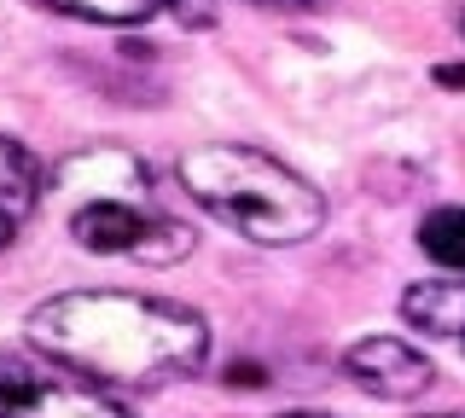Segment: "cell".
<instances>
[{"mask_svg":"<svg viewBox=\"0 0 465 418\" xmlns=\"http://www.w3.org/2000/svg\"><path fill=\"white\" fill-rule=\"evenodd\" d=\"M29 343L116 395L186 384L210 360L203 314L140 291H58L29 314Z\"/></svg>","mask_w":465,"mask_h":418,"instance_id":"6da1fadb","label":"cell"},{"mask_svg":"<svg viewBox=\"0 0 465 418\" xmlns=\"http://www.w3.org/2000/svg\"><path fill=\"white\" fill-rule=\"evenodd\" d=\"M47 198L64 215V233L94 256H123V262H140V267H174L198 244L193 227L163 209L152 169L123 146L70 151L47 175Z\"/></svg>","mask_w":465,"mask_h":418,"instance_id":"7a4b0ae2","label":"cell"},{"mask_svg":"<svg viewBox=\"0 0 465 418\" xmlns=\"http://www.w3.org/2000/svg\"><path fill=\"white\" fill-rule=\"evenodd\" d=\"M174 180L203 215H215L251 244H302L326 227V198L291 163L256 146H193L174 163Z\"/></svg>","mask_w":465,"mask_h":418,"instance_id":"3957f363","label":"cell"},{"mask_svg":"<svg viewBox=\"0 0 465 418\" xmlns=\"http://www.w3.org/2000/svg\"><path fill=\"white\" fill-rule=\"evenodd\" d=\"M0 418H134L116 389L82 378L47 349H0Z\"/></svg>","mask_w":465,"mask_h":418,"instance_id":"277c9868","label":"cell"},{"mask_svg":"<svg viewBox=\"0 0 465 418\" xmlns=\"http://www.w3.org/2000/svg\"><path fill=\"white\" fill-rule=\"evenodd\" d=\"M343 372L378 401H419L436 384L430 355H419L413 343H401V337H361V343H349Z\"/></svg>","mask_w":465,"mask_h":418,"instance_id":"5b68a950","label":"cell"},{"mask_svg":"<svg viewBox=\"0 0 465 418\" xmlns=\"http://www.w3.org/2000/svg\"><path fill=\"white\" fill-rule=\"evenodd\" d=\"M41 192H47V175L29 157V146L0 134V250L18 244V233L29 227V215L41 204Z\"/></svg>","mask_w":465,"mask_h":418,"instance_id":"8992f818","label":"cell"},{"mask_svg":"<svg viewBox=\"0 0 465 418\" xmlns=\"http://www.w3.org/2000/svg\"><path fill=\"white\" fill-rule=\"evenodd\" d=\"M58 12H70V18H87V24H116V30H128V24H152V18H169L186 24V30H210L215 24V0H53Z\"/></svg>","mask_w":465,"mask_h":418,"instance_id":"52a82bcc","label":"cell"},{"mask_svg":"<svg viewBox=\"0 0 465 418\" xmlns=\"http://www.w3.org/2000/svg\"><path fill=\"white\" fill-rule=\"evenodd\" d=\"M401 320L425 337H460L465 343V279H425L401 291Z\"/></svg>","mask_w":465,"mask_h":418,"instance_id":"ba28073f","label":"cell"},{"mask_svg":"<svg viewBox=\"0 0 465 418\" xmlns=\"http://www.w3.org/2000/svg\"><path fill=\"white\" fill-rule=\"evenodd\" d=\"M419 250L430 256V262L465 273V204H442L430 209L425 221H419Z\"/></svg>","mask_w":465,"mask_h":418,"instance_id":"9c48e42d","label":"cell"},{"mask_svg":"<svg viewBox=\"0 0 465 418\" xmlns=\"http://www.w3.org/2000/svg\"><path fill=\"white\" fill-rule=\"evenodd\" d=\"M251 6H268V12H309L314 0H251Z\"/></svg>","mask_w":465,"mask_h":418,"instance_id":"30bf717a","label":"cell"},{"mask_svg":"<svg viewBox=\"0 0 465 418\" xmlns=\"http://www.w3.org/2000/svg\"><path fill=\"white\" fill-rule=\"evenodd\" d=\"M436 82H442V88H465V64H442V70H436Z\"/></svg>","mask_w":465,"mask_h":418,"instance_id":"8fae6325","label":"cell"},{"mask_svg":"<svg viewBox=\"0 0 465 418\" xmlns=\"http://www.w3.org/2000/svg\"><path fill=\"white\" fill-rule=\"evenodd\" d=\"M291 418H331V413H291Z\"/></svg>","mask_w":465,"mask_h":418,"instance_id":"7c38bea8","label":"cell"},{"mask_svg":"<svg viewBox=\"0 0 465 418\" xmlns=\"http://www.w3.org/2000/svg\"><path fill=\"white\" fill-rule=\"evenodd\" d=\"M425 418H465V413H425Z\"/></svg>","mask_w":465,"mask_h":418,"instance_id":"4fadbf2b","label":"cell"},{"mask_svg":"<svg viewBox=\"0 0 465 418\" xmlns=\"http://www.w3.org/2000/svg\"><path fill=\"white\" fill-rule=\"evenodd\" d=\"M460 30H465V18H460Z\"/></svg>","mask_w":465,"mask_h":418,"instance_id":"5bb4252c","label":"cell"}]
</instances>
